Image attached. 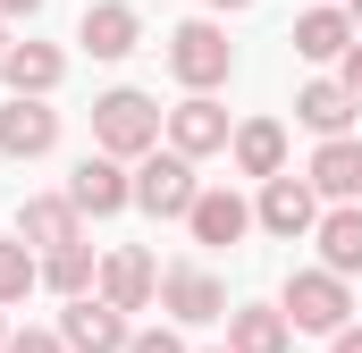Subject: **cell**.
<instances>
[{"instance_id":"cell-1","label":"cell","mask_w":362,"mask_h":353,"mask_svg":"<svg viewBox=\"0 0 362 353\" xmlns=\"http://www.w3.org/2000/svg\"><path fill=\"white\" fill-rule=\"evenodd\" d=\"M160 126H169V109H152V92H135V85L93 101V152H110V160H152Z\"/></svg>"},{"instance_id":"cell-2","label":"cell","mask_w":362,"mask_h":353,"mask_svg":"<svg viewBox=\"0 0 362 353\" xmlns=\"http://www.w3.org/2000/svg\"><path fill=\"white\" fill-rule=\"evenodd\" d=\"M228 68H236V51H228V34H219L211 17H185L177 34H169V76H177L185 92L228 85Z\"/></svg>"},{"instance_id":"cell-3","label":"cell","mask_w":362,"mask_h":353,"mask_svg":"<svg viewBox=\"0 0 362 353\" xmlns=\"http://www.w3.org/2000/svg\"><path fill=\"white\" fill-rule=\"evenodd\" d=\"M278 311H286V328L337 337V328H346V311H354V294H346V277H329V269H295V277H286V294H278Z\"/></svg>"},{"instance_id":"cell-4","label":"cell","mask_w":362,"mask_h":353,"mask_svg":"<svg viewBox=\"0 0 362 353\" xmlns=\"http://www.w3.org/2000/svg\"><path fill=\"white\" fill-rule=\"evenodd\" d=\"M135 202H144L152 219H185V210L202 202V185H194V160H177V152H152V160L135 169Z\"/></svg>"},{"instance_id":"cell-5","label":"cell","mask_w":362,"mask_h":353,"mask_svg":"<svg viewBox=\"0 0 362 353\" xmlns=\"http://www.w3.org/2000/svg\"><path fill=\"white\" fill-rule=\"evenodd\" d=\"M59 345H68V353H127L135 328H127V311H110L101 294H85V303L59 311Z\"/></svg>"},{"instance_id":"cell-6","label":"cell","mask_w":362,"mask_h":353,"mask_svg":"<svg viewBox=\"0 0 362 353\" xmlns=\"http://www.w3.org/2000/svg\"><path fill=\"white\" fill-rule=\"evenodd\" d=\"M253 227H270V236H286V244L312 236V227H320V193H312L303 176H270L262 202H253Z\"/></svg>"},{"instance_id":"cell-7","label":"cell","mask_w":362,"mask_h":353,"mask_svg":"<svg viewBox=\"0 0 362 353\" xmlns=\"http://www.w3.org/2000/svg\"><path fill=\"white\" fill-rule=\"evenodd\" d=\"M160 311H169V320H177V328H202V320H228V286H219V277H211V269H169V277H160Z\"/></svg>"},{"instance_id":"cell-8","label":"cell","mask_w":362,"mask_h":353,"mask_svg":"<svg viewBox=\"0 0 362 353\" xmlns=\"http://www.w3.org/2000/svg\"><path fill=\"white\" fill-rule=\"evenodd\" d=\"M68 202H76V210H93V219L127 210V202H135V176H127V160L85 152V160H76V176H68Z\"/></svg>"},{"instance_id":"cell-9","label":"cell","mask_w":362,"mask_h":353,"mask_svg":"<svg viewBox=\"0 0 362 353\" xmlns=\"http://www.w3.org/2000/svg\"><path fill=\"white\" fill-rule=\"evenodd\" d=\"M169 152H177V160H202V152H228V109H219L211 92H185L177 109H169Z\"/></svg>"},{"instance_id":"cell-10","label":"cell","mask_w":362,"mask_h":353,"mask_svg":"<svg viewBox=\"0 0 362 353\" xmlns=\"http://www.w3.org/2000/svg\"><path fill=\"white\" fill-rule=\"evenodd\" d=\"M76 202L68 193H34V202H17V244H42V253H68V244H85L76 236Z\"/></svg>"},{"instance_id":"cell-11","label":"cell","mask_w":362,"mask_h":353,"mask_svg":"<svg viewBox=\"0 0 362 353\" xmlns=\"http://www.w3.org/2000/svg\"><path fill=\"white\" fill-rule=\"evenodd\" d=\"M152 294H160V269H152V253L118 244V253L101 261V303H110V311H144Z\"/></svg>"},{"instance_id":"cell-12","label":"cell","mask_w":362,"mask_h":353,"mask_svg":"<svg viewBox=\"0 0 362 353\" xmlns=\"http://www.w3.org/2000/svg\"><path fill=\"white\" fill-rule=\"evenodd\" d=\"M76 42H85L93 59H127V51L144 42V25H135V8H127V0H93L85 17H76Z\"/></svg>"},{"instance_id":"cell-13","label":"cell","mask_w":362,"mask_h":353,"mask_svg":"<svg viewBox=\"0 0 362 353\" xmlns=\"http://www.w3.org/2000/svg\"><path fill=\"white\" fill-rule=\"evenodd\" d=\"M59 143V109H42V101H8L0 109V152L8 160H42Z\"/></svg>"},{"instance_id":"cell-14","label":"cell","mask_w":362,"mask_h":353,"mask_svg":"<svg viewBox=\"0 0 362 353\" xmlns=\"http://www.w3.org/2000/svg\"><path fill=\"white\" fill-rule=\"evenodd\" d=\"M312 193H329V202H362V143L354 135H337V143H320L312 152V169H303Z\"/></svg>"},{"instance_id":"cell-15","label":"cell","mask_w":362,"mask_h":353,"mask_svg":"<svg viewBox=\"0 0 362 353\" xmlns=\"http://www.w3.org/2000/svg\"><path fill=\"white\" fill-rule=\"evenodd\" d=\"M354 92L337 85V76H312V85L295 92V118H303V126H312V135H320V143H337V135H346V126H354Z\"/></svg>"},{"instance_id":"cell-16","label":"cell","mask_w":362,"mask_h":353,"mask_svg":"<svg viewBox=\"0 0 362 353\" xmlns=\"http://www.w3.org/2000/svg\"><path fill=\"white\" fill-rule=\"evenodd\" d=\"M228 152H236V169H245V176L270 185V176H286V126H278V118H245V126L228 135Z\"/></svg>"},{"instance_id":"cell-17","label":"cell","mask_w":362,"mask_h":353,"mask_svg":"<svg viewBox=\"0 0 362 353\" xmlns=\"http://www.w3.org/2000/svg\"><path fill=\"white\" fill-rule=\"evenodd\" d=\"M185 227H194V244H236V236L253 227V202H245V193H228V185H211V193L185 210Z\"/></svg>"},{"instance_id":"cell-18","label":"cell","mask_w":362,"mask_h":353,"mask_svg":"<svg viewBox=\"0 0 362 353\" xmlns=\"http://www.w3.org/2000/svg\"><path fill=\"white\" fill-rule=\"evenodd\" d=\"M312 236H320V269L329 277H362V202H337Z\"/></svg>"},{"instance_id":"cell-19","label":"cell","mask_w":362,"mask_h":353,"mask_svg":"<svg viewBox=\"0 0 362 353\" xmlns=\"http://www.w3.org/2000/svg\"><path fill=\"white\" fill-rule=\"evenodd\" d=\"M0 76H8V92H17V101H42V92H51L59 76H68V59H59L51 42H8Z\"/></svg>"},{"instance_id":"cell-20","label":"cell","mask_w":362,"mask_h":353,"mask_svg":"<svg viewBox=\"0 0 362 353\" xmlns=\"http://www.w3.org/2000/svg\"><path fill=\"white\" fill-rule=\"evenodd\" d=\"M354 42L362 34H354L346 8H303V17H295V51H303V59H346Z\"/></svg>"},{"instance_id":"cell-21","label":"cell","mask_w":362,"mask_h":353,"mask_svg":"<svg viewBox=\"0 0 362 353\" xmlns=\"http://www.w3.org/2000/svg\"><path fill=\"white\" fill-rule=\"evenodd\" d=\"M228 353H286V311H262V303L228 311Z\"/></svg>"},{"instance_id":"cell-22","label":"cell","mask_w":362,"mask_h":353,"mask_svg":"<svg viewBox=\"0 0 362 353\" xmlns=\"http://www.w3.org/2000/svg\"><path fill=\"white\" fill-rule=\"evenodd\" d=\"M42 286H51V294H68V303H85L93 286H101V269H93V244H68V253H51V261H42Z\"/></svg>"},{"instance_id":"cell-23","label":"cell","mask_w":362,"mask_h":353,"mask_svg":"<svg viewBox=\"0 0 362 353\" xmlns=\"http://www.w3.org/2000/svg\"><path fill=\"white\" fill-rule=\"evenodd\" d=\"M34 286H42V261L25 244H0V303H25Z\"/></svg>"},{"instance_id":"cell-24","label":"cell","mask_w":362,"mask_h":353,"mask_svg":"<svg viewBox=\"0 0 362 353\" xmlns=\"http://www.w3.org/2000/svg\"><path fill=\"white\" fill-rule=\"evenodd\" d=\"M0 353H68V345H59L51 328H25V337H8V345H0Z\"/></svg>"},{"instance_id":"cell-25","label":"cell","mask_w":362,"mask_h":353,"mask_svg":"<svg viewBox=\"0 0 362 353\" xmlns=\"http://www.w3.org/2000/svg\"><path fill=\"white\" fill-rule=\"evenodd\" d=\"M127 353H185V337H177V328H144Z\"/></svg>"},{"instance_id":"cell-26","label":"cell","mask_w":362,"mask_h":353,"mask_svg":"<svg viewBox=\"0 0 362 353\" xmlns=\"http://www.w3.org/2000/svg\"><path fill=\"white\" fill-rule=\"evenodd\" d=\"M337 85H346V92H354V101H362V42H354V51H346V76H337Z\"/></svg>"},{"instance_id":"cell-27","label":"cell","mask_w":362,"mask_h":353,"mask_svg":"<svg viewBox=\"0 0 362 353\" xmlns=\"http://www.w3.org/2000/svg\"><path fill=\"white\" fill-rule=\"evenodd\" d=\"M34 8H42V0H0V17H34Z\"/></svg>"},{"instance_id":"cell-28","label":"cell","mask_w":362,"mask_h":353,"mask_svg":"<svg viewBox=\"0 0 362 353\" xmlns=\"http://www.w3.org/2000/svg\"><path fill=\"white\" fill-rule=\"evenodd\" d=\"M337 353H362V328H337Z\"/></svg>"},{"instance_id":"cell-29","label":"cell","mask_w":362,"mask_h":353,"mask_svg":"<svg viewBox=\"0 0 362 353\" xmlns=\"http://www.w3.org/2000/svg\"><path fill=\"white\" fill-rule=\"evenodd\" d=\"M346 17H354V34H362V0H346Z\"/></svg>"},{"instance_id":"cell-30","label":"cell","mask_w":362,"mask_h":353,"mask_svg":"<svg viewBox=\"0 0 362 353\" xmlns=\"http://www.w3.org/2000/svg\"><path fill=\"white\" fill-rule=\"evenodd\" d=\"M211 8H253V0H211Z\"/></svg>"},{"instance_id":"cell-31","label":"cell","mask_w":362,"mask_h":353,"mask_svg":"<svg viewBox=\"0 0 362 353\" xmlns=\"http://www.w3.org/2000/svg\"><path fill=\"white\" fill-rule=\"evenodd\" d=\"M0 59H8V17H0Z\"/></svg>"},{"instance_id":"cell-32","label":"cell","mask_w":362,"mask_h":353,"mask_svg":"<svg viewBox=\"0 0 362 353\" xmlns=\"http://www.w3.org/2000/svg\"><path fill=\"white\" fill-rule=\"evenodd\" d=\"M0 345H8V320H0Z\"/></svg>"}]
</instances>
